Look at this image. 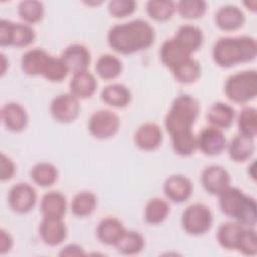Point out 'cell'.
Here are the masks:
<instances>
[{
  "label": "cell",
  "instance_id": "6da1fadb",
  "mask_svg": "<svg viewBox=\"0 0 257 257\" xmlns=\"http://www.w3.org/2000/svg\"><path fill=\"white\" fill-rule=\"evenodd\" d=\"M200 112V104L189 94L177 96L165 117V127L171 138L175 153L189 157L197 150V136L193 132Z\"/></svg>",
  "mask_w": 257,
  "mask_h": 257
},
{
  "label": "cell",
  "instance_id": "7a4b0ae2",
  "mask_svg": "<svg viewBox=\"0 0 257 257\" xmlns=\"http://www.w3.org/2000/svg\"><path fill=\"white\" fill-rule=\"evenodd\" d=\"M153 26L144 19L112 26L107 33L108 45L121 54H132L149 48L155 41Z\"/></svg>",
  "mask_w": 257,
  "mask_h": 257
},
{
  "label": "cell",
  "instance_id": "3957f363",
  "mask_svg": "<svg viewBox=\"0 0 257 257\" xmlns=\"http://www.w3.org/2000/svg\"><path fill=\"white\" fill-rule=\"evenodd\" d=\"M256 54V40L246 35L222 37L215 42L212 49L214 62L223 68L252 61L255 59Z\"/></svg>",
  "mask_w": 257,
  "mask_h": 257
},
{
  "label": "cell",
  "instance_id": "277c9868",
  "mask_svg": "<svg viewBox=\"0 0 257 257\" xmlns=\"http://www.w3.org/2000/svg\"><path fill=\"white\" fill-rule=\"evenodd\" d=\"M219 207L223 214L234 221L248 227H253L257 220V204L253 197L242 190L228 187L219 196Z\"/></svg>",
  "mask_w": 257,
  "mask_h": 257
},
{
  "label": "cell",
  "instance_id": "5b68a950",
  "mask_svg": "<svg viewBox=\"0 0 257 257\" xmlns=\"http://www.w3.org/2000/svg\"><path fill=\"white\" fill-rule=\"evenodd\" d=\"M226 96L235 103H246L257 95V72L244 70L230 75L224 85Z\"/></svg>",
  "mask_w": 257,
  "mask_h": 257
},
{
  "label": "cell",
  "instance_id": "8992f818",
  "mask_svg": "<svg viewBox=\"0 0 257 257\" xmlns=\"http://www.w3.org/2000/svg\"><path fill=\"white\" fill-rule=\"evenodd\" d=\"M181 221L186 233L193 236H200L211 229L213 215L208 206L202 203H195L185 209Z\"/></svg>",
  "mask_w": 257,
  "mask_h": 257
},
{
  "label": "cell",
  "instance_id": "52a82bcc",
  "mask_svg": "<svg viewBox=\"0 0 257 257\" xmlns=\"http://www.w3.org/2000/svg\"><path fill=\"white\" fill-rule=\"evenodd\" d=\"M35 40L34 29L26 23H14L7 19L0 21V45L26 47Z\"/></svg>",
  "mask_w": 257,
  "mask_h": 257
},
{
  "label": "cell",
  "instance_id": "ba28073f",
  "mask_svg": "<svg viewBox=\"0 0 257 257\" xmlns=\"http://www.w3.org/2000/svg\"><path fill=\"white\" fill-rule=\"evenodd\" d=\"M119 123V118L113 111L99 109L90 115L88 131L94 138L104 140L113 137L117 133Z\"/></svg>",
  "mask_w": 257,
  "mask_h": 257
},
{
  "label": "cell",
  "instance_id": "9c48e42d",
  "mask_svg": "<svg viewBox=\"0 0 257 257\" xmlns=\"http://www.w3.org/2000/svg\"><path fill=\"white\" fill-rule=\"evenodd\" d=\"M50 112L53 118L58 122H71L76 119L80 112L79 99L70 92L60 93L52 99Z\"/></svg>",
  "mask_w": 257,
  "mask_h": 257
},
{
  "label": "cell",
  "instance_id": "30bf717a",
  "mask_svg": "<svg viewBox=\"0 0 257 257\" xmlns=\"http://www.w3.org/2000/svg\"><path fill=\"white\" fill-rule=\"evenodd\" d=\"M37 200L35 189L27 183L13 185L8 193V204L10 209L18 214H25L31 211Z\"/></svg>",
  "mask_w": 257,
  "mask_h": 257
},
{
  "label": "cell",
  "instance_id": "8fae6325",
  "mask_svg": "<svg viewBox=\"0 0 257 257\" xmlns=\"http://www.w3.org/2000/svg\"><path fill=\"white\" fill-rule=\"evenodd\" d=\"M227 147V140L222 130L209 125L204 127L197 136V149L206 156L220 155Z\"/></svg>",
  "mask_w": 257,
  "mask_h": 257
},
{
  "label": "cell",
  "instance_id": "7c38bea8",
  "mask_svg": "<svg viewBox=\"0 0 257 257\" xmlns=\"http://www.w3.org/2000/svg\"><path fill=\"white\" fill-rule=\"evenodd\" d=\"M204 189L211 195L219 196L230 187L231 178L228 171L219 165H211L204 169L201 175Z\"/></svg>",
  "mask_w": 257,
  "mask_h": 257
},
{
  "label": "cell",
  "instance_id": "4fadbf2b",
  "mask_svg": "<svg viewBox=\"0 0 257 257\" xmlns=\"http://www.w3.org/2000/svg\"><path fill=\"white\" fill-rule=\"evenodd\" d=\"M60 58L65 64L68 72H71L72 74L86 71L91 61V55L88 48L79 43L67 46L63 50Z\"/></svg>",
  "mask_w": 257,
  "mask_h": 257
},
{
  "label": "cell",
  "instance_id": "5bb4252c",
  "mask_svg": "<svg viewBox=\"0 0 257 257\" xmlns=\"http://www.w3.org/2000/svg\"><path fill=\"white\" fill-rule=\"evenodd\" d=\"M164 193L166 197L174 203L187 201L193 192V185L190 179L183 175H172L164 183Z\"/></svg>",
  "mask_w": 257,
  "mask_h": 257
},
{
  "label": "cell",
  "instance_id": "9a60e30c",
  "mask_svg": "<svg viewBox=\"0 0 257 257\" xmlns=\"http://www.w3.org/2000/svg\"><path fill=\"white\" fill-rule=\"evenodd\" d=\"M39 235L48 246L61 244L67 235V229L62 218L43 217L39 225Z\"/></svg>",
  "mask_w": 257,
  "mask_h": 257
},
{
  "label": "cell",
  "instance_id": "2e32d148",
  "mask_svg": "<svg viewBox=\"0 0 257 257\" xmlns=\"http://www.w3.org/2000/svg\"><path fill=\"white\" fill-rule=\"evenodd\" d=\"M1 119L8 131L19 133L26 127L28 115L26 109L20 103L10 101L2 106Z\"/></svg>",
  "mask_w": 257,
  "mask_h": 257
},
{
  "label": "cell",
  "instance_id": "e0dca14e",
  "mask_svg": "<svg viewBox=\"0 0 257 257\" xmlns=\"http://www.w3.org/2000/svg\"><path fill=\"white\" fill-rule=\"evenodd\" d=\"M52 55L42 48H33L26 51L21 57V68L30 76L43 75Z\"/></svg>",
  "mask_w": 257,
  "mask_h": 257
},
{
  "label": "cell",
  "instance_id": "ac0fdd59",
  "mask_svg": "<svg viewBox=\"0 0 257 257\" xmlns=\"http://www.w3.org/2000/svg\"><path fill=\"white\" fill-rule=\"evenodd\" d=\"M135 144L144 151H154L163 142V132L155 122H146L139 126L134 137Z\"/></svg>",
  "mask_w": 257,
  "mask_h": 257
},
{
  "label": "cell",
  "instance_id": "d6986e66",
  "mask_svg": "<svg viewBox=\"0 0 257 257\" xmlns=\"http://www.w3.org/2000/svg\"><path fill=\"white\" fill-rule=\"evenodd\" d=\"M216 25L224 31H235L245 23L243 11L235 5H225L220 7L215 13Z\"/></svg>",
  "mask_w": 257,
  "mask_h": 257
},
{
  "label": "cell",
  "instance_id": "ffe728a7",
  "mask_svg": "<svg viewBox=\"0 0 257 257\" xmlns=\"http://www.w3.org/2000/svg\"><path fill=\"white\" fill-rule=\"evenodd\" d=\"M191 57V53L186 50L174 37L167 39L161 46L160 58L163 64L170 70Z\"/></svg>",
  "mask_w": 257,
  "mask_h": 257
},
{
  "label": "cell",
  "instance_id": "44dd1931",
  "mask_svg": "<svg viewBox=\"0 0 257 257\" xmlns=\"http://www.w3.org/2000/svg\"><path fill=\"white\" fill-rule=\"evenodd\" d=\"M123 224L115 217H105L97 225L96 236L105 245H115L125 232Z\"/></svg>",
  "mask_w": 257,
  "mask_h": 257
},
{
  "label": "cell",
  "instance_id": "7402d4cb",
  "mask_svg": "<svg viewBox=\"0 0 257 257\" xmlns=\"http://www.w3.org/2000/svg\"><path fill=\"white\" fill-rule=\"evenodd\" d=\"M206 116L210 125L220 130H226L232 125L236 113L235 109L230 104L217 101L209 107Z\"/></svg>",
  "mask_w": 257,
  "mask_h": 257
},
{
  "label": "cell",
  "instance_id": "603a6c76",
  "mask_svg": "<svg viewBox=\"0 0 257 257\" xmlns=\"http://www.w3.org/2000/svg\"><path fill=\"white\" fill-rule=\"evenodd\" d=\"M245 227L236 221L222 223L217 231V241L226 250H238L240 239Z\"/></svg>",
  "mask_w": 257,
  "mask_h": 257
},
{
  "label": "cell",
  "instance_id": "cb8c5ba5",
  "mask_svg": "<svg viewBox=\"0 0 257 257\" xmlns=\"http://www.w3.org/2000/svg\"><path fill=\"white\" fill-rule=\"evenodd\" d=\"M97 87V81L93 74L89 71H81L73 74L70 82L69 89L78 99H86L91 97Z\"/></svg>",
  "mask_w": 257,
  "mask_h": 257
},
{
  "label": "cell",
  "instance_id": "d4e9b609",
  "mask_svg": "<svg viewBox=\"0 0 257 257\" xmlns=\"http://www.w3.org/2000/svg\"><path fill=\"white\" fill-rule=\"evenodd\" d=\"M40 211L43 217L63 219L66 212L65 196L58 191H50L44 194L40 202Z\"/></svg>",
  "mask_w": 257,
  "mask_h": 257
},
{
  "label": "cell",
  "instance_id": "484cf974",
  "mask_svg": "<svg viewBox=\"0 0 257 257\" xmlns=\"http://www.w3.org/2000/svg\"><path fill=\"white\" fill-rule=\"evenodd\" d=\"M174 38L191 54L197 51L203 44V31L192 24H185L179 27Z\"/></svg>",
  "mask_w": 257,
  "mask_h": 257
},
{
  "label": "cell",
  "instance_id": "4316f807",
  "mask_svg": "<svg viewBox=\"0 0 257 257\" xmlns=\"http://www.w3.org/2000/svg\"><path fill=\"white\" fill-rule=\"evenodd\" d=\"M255 152L254 139L239 134L228 146L229 157L236 163H244L248 161Z\"/></svg>",
  "mask_w": 257,
  "mask_h": 257
},
{
  "label": "cell",
  "instance_id": "83f0119b",
  "mask_svg": "<svg viewBox=\"0 0 257 257\" xmlns=\"http://www.w3.org/2000/svg\"><path fill=\"white\" fill-rule=\"evenodd\" d=\"M101 100L113 107H125L132 99L130 89L121 83H112L106 85L100 93Z\"/></svg>",
  "mask_w": 257,
  "mask_h": 257
},
{
  "label": "cell",
  "instance_id": "f1b7e54d",
  "mask_svg": "<svg viewBox=\"0 0 257 257\" xmlns=\"http://www.w3.org/2000/svg\"><path fill=\"white\" fill-rule=\"evenodd\" d=\"M122 70L121 61L112 54H102L95 63V71L99 77L105 80L116 78Z\"/></svg>",
  "mask_w": 257,
  "mask_h": 257
},
{
  "label": "cell",
  "instance_id": "f546056e",
  "mask_svg": "<svg viewBox=\"0 0 257 257\" xmlns=\"http://www.w3.org/2000/svg\"><path fill=\"white\" fill-rule=\"evenodd\" d=\"M171 71L175 79L183 84L193 83L197 81L201 76L200 63L192 57L179 64Z\"/></svg>",
  "mask_w": 257,
  "mask_h": 257
},
{
  "label": "cell",
  "instance_id": "4dcf8cb0",
  "mask_svg": "<svg viewBox=\"0 0 257 257\" xmlns=\"http://www.w3.org/2000/svg\"><path fill=\"white\" fill-rule=\"evenodd\" d=\"M170 213L169 203L162 198L149 200L145 207V220L148 224L158 225L166 220Z\"/></svg>",
  "mask_w": 257,
  "mask_h": 257
},
{
  "label": "cell",
  "instance_id": "1f68e13d",
  "mask_svg": "<svg viewBox=\"0 0 257 257\" xmlns=\"http://www.w3.org/2000/svg\"><path fill=\"white\" fill-rule=\"evenodd\" d=\"M114 246L120 254L136 255L143 251L145 247V239L139 232L125 230Z\"/></svg>",
  "mask_w": 257,
  "mask_h": 257
},
{
  "label": "cell",
  "instance_id": "d6a6232c",
  "mask_svg": "<svg viewBox=\"0 0 257 257\" xmlns=\"http://www.w3.org/2000/svg\"><path fill=\"white\" fill-rule=\"evenodd\" d=\"M97 204L96 196L89 191H82L74 195L71 201V212L77 217L89 216Z\"/></svg>",
  "mask_w": 257,
  "mask_h": 257
},
{
  "label": "cell",
  "instance_id": "836d02e7",
  "mask_svg": "<svg viewBox=\"0 0 257 257\" xmlns=\"http://www.w3.org/2000/svg\"><path fill=\"white\" fill-rule=\"evenodd\" d=\"M30 176L32 181L40 187H50L52 186L58 177V172L55 166L50 163L42 162L36 164L31 172Z\"/></svg>",
  "mask_w": 257,
  "mask_h": 257
},
{
  "label": "cell",
  "instance_id": "e575fe53",
  "mask_svg": "<svg viewBox=\"0 0 257 257\" xmlns=\"http://www.w3.org/2000/svg\"><path fill=\"white\" fill-rule=\"evenodd\" d=\"M17 12L26 24H34L42 20L44 16V5L42 2L36 0L21 1L18 4Z\"/></svg>",
  "mask_w": 257,
  "mask_h": 257
},
{
  "label": "cell",
  "instance_id": "d590c367",
  "mask_svg": "<svg viewBox=\"0 0 257 257\" xmlns=\"http://www.w3.org/2000/svg\"><path fill=\"white\" fill-rule=\"evenodd\" d=\"M148 15L156 21H167L176 12V3L170 0H151L146 5Z\"/></svg>",
  "mask_w": 257,
  "mask_h": 257
},
{
  "label": "cell",
  "instance_id": "8d00e7d4",
  "mask_svg": "<svg viewBox=\"0 0 257 257\" xmlns=\"http://www.w3.org/2000/svg\"><path fill=\"white\" fill-rule=\"evenodd\" d=\"M239 133L243 136L255 138L257 134V110L253 106L243 107L237 119Z\"/></svg>",
  "mask_w": 257,
  "mask_h": 257
},
{
  "label": "cell",
  "instance_id": "74e56055",
  "mask_svg": "<svg viewBox=\"0 0 257 257\" xmlns=\"http://www.w3.org/2000/svg\"><path fill=\"white\" fill-rule=\"evenodd\" d=\"M176 10L186 19H198L207 10V3L203 0H183L176 4Z\"/></svg>",
  "mask_w": 257,
  "mask_h": 257
},
{
  "label": "cell",
  "instance_id": "f35d334b",
  "mask_svg": "<svg viewBox=\"0 0 257 257\" xmlns=\"http://www.w3.org/2000/svg\"><path fill=\"white\" fill-rule=\"evenodd\" d=\"M68 73L69 72H68L65 64L61 60V58L51 56L48 66L42 76L49 81L60 82L67 76Z\"/></svg>",
  "mask_w": 257,
  "mask_h": 257
},
{
  "label": "cell",
  "instance_id": "ab89813d",
  "mask_svg": "<svg viewBox=\"0 0 257 257\" xmlns=\"http://www.w3.org/2000/svg\"><path fill=\"white\" fill-rule=\"evenodd\" d=\"M237 251L244 255H248V256L256 255V253H257V235H256V231L253 228H251V227L244 228Z\"/></svg>",
  "mask_w": 257,
  "mask_h": 257
},
{
  "label": "cell",
  "instance_id": "60d3db41",
  "mask_svg": "<svg viewBox=\"0 0 257 257\" xmlns=\"http://www.w3.org/2000/svg\"><path fill=\"white\" fill-rule=\"evenodd\" d=\"M137 3L134 0H112L108 2V12L112 17L123 18L135 12Z\"/></svg>",
  "mask_w": 257,
  "mask_h": 257
},
{
  "label": "cell",
  "instance_id": "b9f144b4",
  "mask_svg": "<svg viewBox=\"0 0 257 257\" xmlns=\"http://www.w3.org/2000/svg\"><path fill=\"white\" fill-rule=\"evenodd\" d=\"M16 167L14 162L5 154H1L0 157V179L2 182L9 181L15 174Z\"/></svg>",
  "mask_w": 257,
  "mask_h": 257
},
{
  "label": "cell",
  "instance_id": "7bdbcfd3",
  "mask_svg": "<svg viewBox=\"0 0 257 257\" xmlns=\"http://www.w3.org/2000/svg\"><path fill=\"white\" fill-rule=\"evenodd\" d=\"M13 247V238L5 229L0 230V254L8 253Z\"/></svg>",
  "mask_w": 257,
  "mask_h": 257
},
{
  "label": "cell",
  "instance_id": "ee69618b",
  "mask_svg": "<svg viewBox=\"0 0 257 257\" xmlns=\"http://www.w3.org/2000/svg\"><path fill=\"white\" fill-rule=\"evenodd\" d=\"M59 255L60 256H84L85 252L80 245L68 244L60 250Z\"/></svg>",
  "mask_w": 257,
  "mask_h": 257
},
{
  "label": "cell",
  "instance_id": "f6af8a7d",
  "mask_svg": "<svg viewBox=\"0 0 257 257\" xmlns=\"http://www.w3.org/2000/svg\"><path fill=\"white\" fill-rule=\"evenodd\" d=\"M0 56H1V75H4V73L6 71L7 64H8V60L6 59V57L3 53H1Z\"/></svg>",
  "mask_w": 257,
  "mask_h": 257
}]
</instances>
